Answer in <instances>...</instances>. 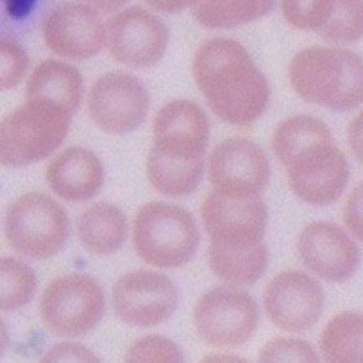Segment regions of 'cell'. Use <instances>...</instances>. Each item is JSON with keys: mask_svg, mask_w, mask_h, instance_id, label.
Here are the masks:
<instances>
[{"mask_svg": "<svg viewBox=\"0 0 363 363\" xmlns=\"http://www.w3.org/2000/svg\"><path fill=\"white\" fill-rule=\"evenodd\" d=\"M193 74L213 113L230 125L247 126L267 111L271 94L267 77L233 40L213 38L201 44Z\"/></svg>", "mask_w": 363, "mask_h": 363, "instance_id": "6da1fadb", "label": "cell"}, {"mask_svg": "<svg viewBox=\"0 0 363 363\" xmlns=\"http://www.w3.org/2000/svg\"><path fill=\"white\" fill-rule=\"evenodd\" d=\"M289 82L306 101L347 112L362 103V60L345 48H307L289 64Z\"/></svg>", "mask_w": 363, "mask_h": 363, "instance_id": "7a4b0ae2", "label": "cell"}, {"mask_svg": "<svg viewBox=\"0 0 363 363\" xmlns=\"http://www.w3.org/2000/svg\"><path fill=\"white\" fill-rule=\"evenodd\" d=\"M72 113L45 99H28L0 122V165L22 168L58 150L68 135Z\"/></svg>", "mask_w": 363, "mask_h": 363, "instance_id": "3957f363", "label": "cell"}, {"mask_svg": "<svg viewBox=\"0 0 363 363\" xmlns=\"http://www.w3.org/2000/svg\"><path fill=\"white\" fill-rule=\"evenodd\" d=\"M200 243L193 216L178 206L151 203L135 219L133 245L145 262L158 268H179L191 261Z\"/></svg>", "mask_w": 363, "mask_h": 363, "instance_id": "277c9868", "label": "cell"}, {"mask_svg": "<svg viewBox=\"0 0 363 363\" xmlns=\"http://www.w3.org/2000/svg\"><path fill=\"white\" fill-rule=\"evenodd\" d=\"M5 230L9 243L30 259H48L64 247L69 222L65 210L52 197L28 193L16 199L6 213Z\"/></svg>", "mask_w": 363, "mask_h": 363, "instance_id": "5b68a950", "label": "cell"}, {"mask_svg": "<svg viewBox=\"0 0 363 363\" xmlns=\"http://www.w3.org/2000/svg\"><path fill=\"white\" fill-rule=\"evenodd\" d=\"M106 298L100 284L83 274L52 281L41 298V317L47 328L62 337H79L101 321Z\"/></svg>", "mask_w": 363, "mask_h": 363, "instance_id": "8992f818", "label": "cell"}, {"mask_svg": "<svg viewBox=\"0 0 363 363\" xmlns=\"http://www.w3.org/2000/svg\"><path fill=\"white\" fill-rule=\"evenodd\" d=\"M284 167L294 193L313 206L336 201L343 194L350 175L347 161L333 143V138L310 143Z\"/></svg>", "mask_w": 363, "mask_h": 363, "instance_id": "52a82bcc", "label": "cell"}, {"mask_svg": "<svg viewBox=\"0 0 363 363\" xmlns=\"http://www.w3.org/2000/svg\"><path fill=\"white\" fill-rule=\"evenodd\" d=\"M151 96L136 77L115 71L99 77L89 93V113L106 133H128L148 116Z\"/></svg>", "mask_w": 363, "mask_h": 363, "instance_id": "ba28073f", "label": "cell"}, {"mask_svg": "<svg viewBox=\"0 0 363 363\" xmlns=\"http://www.w3.org/2000/svg\"><path fill=\"white\" fill-rule=\"evenodd\" d=\"M259 314L257 303L243 291L216 288L207 293L194 311L200 337L217 347H236L255 333Z\"/></svg>", "mask_w": 363, "mask_h": 363, "instance_id": "9c48e42d", "label": "cell"}, {"mask_svg": "<svg viewBox=\"0 0 363 363\" xmlns=\"http://www.w3.org/2000/svg\"><path fill=\"white\" fill-rule=\"evenodd\" d=\"M214 191L230 199L259 197L269 179V162L258 143L245 138L226 139L208 160Z\"/></svg>", "mask_w": 363, "mask_h": 363, "instance_id": "30bf717a", "label": "cell"}, {"mask_svg": "<svg viewBox=\"0 0 363 363\" xmlns=\"http://www.w3.org/2000/svg\"><path fill=\"white\" fill-rule=\"evenodd\" d=\"M169 32L162 19L138 6L116 13L106 26V44L113 58L132 68H151L167 51Z\"/></svg>", "mask_w": 363, "mask_h": 363, "instance_id": "8fae6325", "label": "cell"}, {"mask_svg": "<svg viewBox=\"0 0 363 363\" xmlns=\"http://www.w3.org/2000/svg\"><path fill=\"white\" fill-rule=\"evenodd\" d=\"M201 217L210 243L228 249H249L262 243L268 211L259 197L230 199L210 193L203 203Z\"/></svg>", "mask_w": 363, "mask_h": 363, "instance_id": "7c38bea8", "label": "cell"}, {"mask_svg": "<svg viewBox=\"0 0 363 363\" xmlns=\"http://www.w3.org/2000/svg\"><path fill=\"white\" fill-rule=\"evenodd\" d=\"M177 306L175 285L168 277L158 272H129L113 288L115 313L132 328L158 325L175 313Z\"/></svg>", "mask_w": 363, "mask_h": 363, "instance_id": "4fadbf2b", "label": "cell"}, {"mask_svg": "<svg viewBox=\"0 0 363 363\" xmlns=\"http://www.w3.org/2000/svg\"><path fill=\"white\" fill-rule=\"evenodd\" d=\"M43 35L54 54L83 61L94 57L104 47L106 26L94 9L80 2H65L48 13Z\"/></svg>", "mask_w": 363, "mask_h": 363, "instance_id": "5bb4252c", "label": "cell"}, {"mask_svg": "<svg viewBox=\"0 0 363 363\" xmlns=\"http://www.w3.org/2000/svg\"><path fill=\"white\" fill-rule=\"evenodd\" d=\"M265 310L279 329L291 333L304 332L318 321L324 308V291L311 277L286 271L267 286Z\"/></svg>", "mask_w": 363, "mask_h": 363, "instance_id": "9a60e30c", "label": "cell"}, {"mask_svg": "<svg viewBox=\"0 0 363 363\" xmlns=\"http://www.w3.org/2000/svg\"><path fill=\"white\" fill-rule=\"evenodd\" d=\"M301 261L318 277L330 282L350 279L359 267V249L349 235L329 222L308 225L300 235Z\"/></svg>", "mask_w": 363, "mask_h": 363, "instance_id": "2e32d148", "label": "cell"}, {"mask_svg": "<svg viewBox=\"0 0 363 363\" xmlns=\"http://www.w3.org/2000/svg\"><path fill=\"white\" fill-rule=\"evenodd\" d=\"M210 123L201 108L189 100L165 104L154 121V148L189 160L204 158Z\"/></svg>", "mask_w": 363, "mask_h": 363, "instance_id": "e0dca14e", "label": "cell"}, {"mask_svg": "<svg viewBox=\"0 0 363 363\" xmlns=\"http://www.w3.org/2000/svg\"><path fill=\"white\" fill-rule=\"evenodd\" d=\"M51 190L67 201L93 199L104 183V167L99 157L86 148L61 152L47 169Z\"/></svg>", "mask_w": 363, "mask_h": 363, "instance_id": "ac0fdd59", "label": "cell"}, {"mask_svg": "<svg viewBox=\"0 0 363 363\" xmlns=\"http://www.w3.org/2000/svg\"><path fill=\"white\" fill-rule=\"evenodd\" d=\"M28 99L54 101L76 113L83 100V76L69 64L47 60L36 67L26 84Z\"/></svg>", "mask_w": 363, "mask_h": 363, "instance_id": "d6986e66", "label": "cell"}, {"mask_svg": "<svg viewBox=\"0 0 363 363\" xmlns=\"http://www.w3.org/2000/svg\"><path fill=\"white\" fill-rule=\"evenodd\" d=\"M362 0H314L308 30L335 45L359 41L363 32Z\"/></svg>", "mask_w": 363, "mask_h": 363, "instance_id": "ffe728a7", "label": "cell"}, {"mask_svg": "<svg viewBox=\"0 0 363 363\" xmlns=\"http://www.w3.org/2000/svg\"><path fill=\"white\" fill-rule=\"evenodd\" d=\"M79 238L94 255H112L128 238L125 213L111 203H96L79 217Z\"/></svg>", "mask_w": 363, "mask_h": 363, "instance_id": "44dd1931", "label": "cell"}, {"mask_svg": "<svg viewBox=\"0 0 363 363\" xmlns=\"http://www.w3.org/2000/svg\"><path fill=\"white\" fill-rule=\"evenodd\" d=\"M147 171L150 183L157 191L171 197H183L199 187L204 172V158L189 160L168 155L152 147Z\"/></svg>", "mask_w": 363, "mask_h": 363, "instance_id": "7402d4cb", "label": "cell"}, {"mask_svg": "<svg viewBox=\"0 0 363 363\" xmlns=\"http://www.w3.org/2000/svg\"><path fill=\"white\" fill-rule=\"evenodd\" d=\"M208 259L214 274L233 285L257 282L267 269L268 249L259 243L249 249H228L210 243Z\"/></svg>", "mask_w": 363, "mask_h": 363, "instance_id": "603a6c76", "label": "cell"}, {"mask_svg": "<svg viewBox=\"0 0 363 363\" xmlns=\"http://www.w3.org/2000/svg\"><path fill=\"white\" fill-rule=\"evenodd\" d=\"M277 0H196L194 18L204 28L230 29L267 16Z\"/></svg>", "mask_w": 363, "mask_h": 363, "instance_id": "cb8c5ba5", "label": "cell"}, {"mask_svg": "<svg viewBox=\"0 0 363 363\" xmlns=\"http://www.w3.org/2000/svg\"><path fill=\"white\" fill-rule=\"evenodd\" d=\"M320 346L328 362H362V315L342 313L335 317L323 330Z\"/></svg>", "mask_w": 363, "mask_h": 363, "instance_id": "d4e9b609", "label": "cell"}, {"mask_svg": "<svg viewBox=\"0 0 363 363\" xmlns=\"http://www.w3.org/2000/svg\"><path fill=\"white\" fill-rule=\"evenodd\" d=\"M332 138L330 129L313 116H296L282 122L274 135V151L284 165L310 143Z\"/></svg>", "mask_w": 363, "mask_h": 363, "instance_id": "484cf974", "label": "cell"}, {"mask_svg": "<svg viewBox=\"0 0 363 363\" xmlns=\"http://www.w3.org/2000/svg\"><path fill=\"white\" fill-rule=\"evenodd\" d=\"M36 274L21 259L0 258V311L25 307L36 289Z\"/></svg>", "mask_w": 363, "mask_h": 363, "instance_id": "4316f807", "label": "cell"}, {"mask_svg": "<svg viewBox=\"0 0 363 363\" xmlns=\"http://www.w3.org/2000/svg\"><path fill=\"white\" fill-rule=\"evenodd\" d=\"M125 360L129 363H179L184 362V354L169 339L152 335L136 340L129 347Z\"/></svg>", "mask_w": 363, "mask_h": 363, "instance_id": "83f0119b", "label": "cell"}, {"mask_svg": "<svg viewBox=\"0 0 363 363\" xmlns=\"http://www.w3.org/2000/svg\"><path fill=\"white\" fill-rule=\"evenodd\" d=\"M29 68L25 48L13 40L0 38V91L21 84Z\"/></svg>", "mask_w": 363, "mask_h": 363, "instance_id": "f1b7e54d", "label": "cell"}, {"mask_svg": "<svg viewBox=\"0 0 363 363\" xmlns=\"http://www.w3.org/2000/svg\"><path fill=\"white\" fill-rule=\"evenodd\" d=\"M261 362L277 363V362H318V357L313 347L300 339L278 337L267 343L259 356Z\"/></svg>", "mask_w": 363, "mask_h": 363, "instance_id": "f546056e", "label": "cell"}, {"mask_svg": "<svg viewBox=\"0 0 363 363\" xmlns=\"http://www.w3.org/2000/svg\"><path fill=\"white\" fill-rule=\"evenodd\" d=\"M43 362H99L96 354L82 345L60 343L51 347Z\"/></svg>", "mask_w": 363, "mask_h": 363, "instance_id": "4dcf8cb0", "label": "cell"}, {"mask_svg": "<svg viewBox=\"0 0 363 363\" xmlns=\"http://www.w3.org/2000/svg\"><path fill=\"white\" fill-rule=\"evenodd\" d=\"M313 4L314 0H281V9L288 23L307 30L308 13Z\"/></svg>", "mask_w": 363, "mask_h": 363, "instance_id": "1f68e13d", "label": "cell"}, {"mask_svg": "<svg viewBox=\"0 0 363 363\" xmlns=\"http://www.w3.org/2000/svg\"><path fill=\"white\" fill-rule=\"evenodd\" d=\"M345 219L354 236L362 239V187L359 186L350 196L345 208Z\"/></svg>", "mask_w": 363, "mask_h": 363, "instance_id": "d6a6232c", "label": "cell"}, {"mask_svg": "<svg viewBox=\"0 0 363 363\" xmlns=\"http://www.w3.org/2000/svg\"><path fill=\"white\" fill-rule=\"evenodd\" d=\"M148 6L162 13H178L193 6L196 0H145Z\"/></svg>", "mask_w": 363, "mask_h": 363, "instance_id": "836d02e7", "label": "cell"}, {"mask_svg": "<svg viewBox=\"0 0 363 363\" xmlns=\"http://www.w3.org/2000/svg\"><path fill=\"white\" fill-rule=\"evenodd\" d=\"M79 2L94 9L96 12L113 13L122 9L128 4V0H79Z\"/></svg>", "mask_w": 363, "mask_h": 363, "instance_id": "e575fe53", "label": "cell"}, {"mask_svg": "<svg viewBox=\"0 0 363 363\" xmlns=\"http://www.w3.org/2000/svg\"><path fill=\"white\" fill-rule=\"evenodd\" d=\"M36 0H6V9L13 19H22L30 13Z\"/></svg>", "mask_w": 363, "mask_h": 363, "instance_id": "d590c367", "label": "cell"}, {"mask_svg": "<svg viewBox=\"0 0 363 363\" xmlns=\"http://www.w3.org/2000/svg\"><path fill=\"white\" fill-rule=\"evenodd\" d=\"M349 143L350 148L359 160H362V115H359L349 128Z\"/></svg>", "mask_w": 363, "mask_h": 363, "instance_id": "8d00e7d4", "label": "cell"}, {"mask_svg": "<svg viewBox=\"0 0 363 363\" xmlns=\"http://www.w3.org/2000/svg\"><path fill=\"white\" fill-rule=\"evenodd\" d=\"M8 342H9V332H8L5 321L0 318V356L4 354V352L8 346Z\"/></svg>", "mask_w": 363, "mask_h": 363, "instance_id": "74e56055", "label": "cell"}]
</instances>
